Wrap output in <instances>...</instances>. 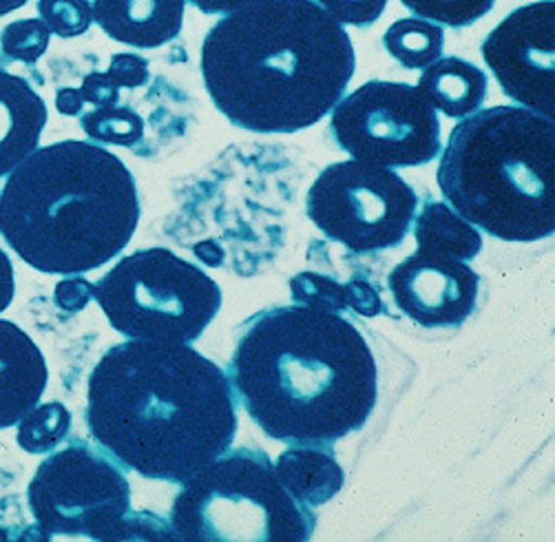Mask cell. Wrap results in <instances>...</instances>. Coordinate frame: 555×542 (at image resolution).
I'll return each mask as SVG.
<instances>
[{
    "mask_svg": "<svg viewBox=\"0 0 555 542\" xmlns=\"http://www.w3.org/2000/svg\"><path fill=\"white\" fill-rule=\"evenodd\" d=\"M401 3L416 18L463 29L485 18L493 10L495 0H401Z\"/></svg>",
    "mask_w": 555,
    "mask_h": 542,
    "instance_id": "7402d4cb",
    "label": "cell"
},
{
    "mask_svg": "<svg viewBox=\"0 0 555 542\" xmlns=\"http://www.w3.org/2000/svg\"><path fill=\"white\" fill-rule=\"evenodd\" d=\"M344 291H346L348 308H352L357 314H361V317H378L380 312H385L380 293L363 275H354L348 284H344Z\"/></svg>",
    "mask_w": 555,
    "mask_h": 542,
    "instance_id": "f1b7e54d",
    "label": "cell"
},
{
    "mask_svg": "<svg viewBox=\"0 0 555 542\" xmlns=\"http://www.w3.org/2000/svg\"><path fill=\"white\" fill-rule=\"evenodd\" d=\"M414 240L418 250L469 263L482 248V237L474 224L446 202H427L414 215Z\"/></svg>",
    "mask_w": 555,
    "mask_h": 542,
    "instance_id": "ac0fdd59",
    "label": "cell"
},
{
    "mask_svg": "<svg viewBox=\"0 0 555 542\" xmlns=\"http://www.w3.org/2000/svg\"><path fill=\"white\" fill-rule=\"evenodd\" d=\"M227 374L250 421L288 446L346 439L378 399V367L357 325L299 304L248 317Z\"/></svg>",
    "mask_w": 555,
    "mask_h": 542,
    "instance_id": "7a4b0ae2",
    "label": "cell"
},
{
    "mask_svg": "<svg viewBox=\"0 0 555 542\" xmlns=\"http://www.w3.org/2000/svg\"><path fill=\"white\" fill-rule=\"evenodd\" d=\"M93 21L122 44L157 49L180 36L186 0H95Z\"/></svg>",
    "mask_w": 555,
    "mask_h": 542,
    "instance_id": "5bb4252c",
    "label": "cell"
},
{
    "mask_svg": "<svg viewBox=\"0 0 555 542\" xmlns=\"http://www.w3.org/2000/svg\"><path fill=\"white\" fill-rule=\"evenodd\" d=\"M27 505L40 540L85 535L118 542L127 540L131 485L108 454L74 439L38 465L27 487Z\"/></svg>",
    "mask_w": 555,
    "mask_h": 542,
    "instance_id": "ba28073f",
    "label": "cell"
},
{
    "mask_svg": "<svg viewBox=\"0 0 555 542\" xmlns=\"http://www.w3.org/2000/svg\"><path fill=\"white\" fill-rule=\"evenodd\" d=\"M27 5V0H0V16H8Z\"/></svg>",
    "mask_w": 555,
    "mask_h": 542,
    "instance_id": "e575fe53",
    "label": "cell"
},
{
    "mask_svg": "<svg viewBox=\"0 0 555 542\" xmlns=\"http://www.w3.org/2000/svg\"><path fill=\"white\" fill-rule=\"evenodd\" d=\"M104 74L118 89H140L149 82V61L138 53H116Z\"/></svg>",
    "mask_w": 555,
    "mask_h": 542,
    "instance_id": "4316f807",
    "label": "cell"
},
{
    "mask_svg": "<svg viewBox=\"0 0 555 542\" xmlns=\"http://www.w3.org/2000/svg\"><path fill=\"white\" fill-rule=\"evenodd\" d=\"M40 21L61 38L82 36L93 23L89 0H38Z\"/></svg>",
    "mask_w": 555,
    "mask_h": 542,
    "instance_id": "d4e9b609",
    "label": "cell"
},
{
    "mask_svg": "<svg viewBox=\"0 0 555 542\" xmlns=\"http://www.w3.org/2000/svg\"><path fill=\"white\" fill-rule=\"evenodd\" d=\"M291 295L293 301L308 308H319L327 312H346V291L344 284L332 280L321 273H299L291 280Z\"/></svg>",
    "mask_w": 555,
    "mask_h": 542,
    "instance_id": "cb8c5ba5",
    "label": "cell"
},
{
    "mask_svg": "<svg viewBox=\"0 0 555 542\" xmlns=\"http://www.w3.org/2000/svg\"><path fill=\"white\" fill-rule=\"evenodd\" d=\"M51 31L40 18L10 23L0 34V49L10 61L36 65L49 47Z\"/></svg>",
    "mask_w": 555,
    "mask_h": 542,
    "instance_id": "603a6c76",
    "label": "cell"
},
{
    "mask_svg": "<svg viewBox=\"0 0 555 542\" xmlns=\"http://www.w3.org/2000/svg\"><path fill=\"white\" fill-rule=\"evenodd\" d=\"M108 325L127 339L193 344L221 308V288L169 248L122 257L93 284Z\"/></svg>",
    "mask_w": 555,
    "mask_h": 542,
    "instance_id": "52a82bcc",
    "label": "cell"
},
{
    "mask_svg": "<svg viewBox=\"0 0 555 542\" xmlns=\"http://www.w3.org/2000/svg\"><path fill=\"white\" fill-rule=\"evenodd\" d=\"M93 299V284L80 275H67L53 288V301L63 312H80Z\"/></svg>",
    "mask_w": 555,
    "mask_h": 542,
    "instance_id": "83f0119b",
    "label": "cell"
},
{
    "mask_svg": "<svg viewBox=\"0 0 555 542\" xmlns=\"http://www.w3.org/2000/svg\"><path fill=\"white\" fill-rule=\"evenodd\" d=\"M416 210V191L395 169L359 159L323 169L306 197V212L314 227L357 255L403 244Z\"/></svg>",
    "mask_w": 555,
    "mask_h": 542,
    "instance_id": "9c48e42d",
    "label": "cell"
},
{
    "mask_svg": "<svg viewBox=\"0 0 555 542\" xmlns=\"http://www.w3.org/2000/svg\"><path fill=\"white\" fill-rule=\"evenodd\" d=\"M395 306L425 328H459L476 310L480 275L459 259L416 250L387 275Z\"/></svg>",
    "mask_w": 555,
    "mask_h": 542,
    "instance_id": "7c38bea8",
    "label": "cell"
},
{
    "mask_svg": "<svg viewBox=\"0 0 555 542\" xmlns=\"http://www.w3.org/2000/svg\"><path fill=\"white\" fill-rule=\"evenodd\" d=\"M80 127L89 140L116 146H135L144 140V120L129 106H98L80 114Z\"/></svg>",
    "mask_w": 555,
    "mask_h": 542,
    "instance_id": "44dd1931",
    "label": "cell"
},
{
    "mask_svg": "<svg viewBox=\"0 0 555 542\" xmlns=\"http://www.w3.org/2000/svg\"><path fill=\"white\" fill-rule=\"evenodd\" d=\"M317 5L341 25L365 29L380 18L387 0H317Z\"/></svg>",
    "mask_w": 555,
    "mask_h": 542,
    "instance_id": "484cf974",
    "label": "cell"
},
{
    "mask_svg": "<svg viewBox=\"0 0 555 542\" xmlns=\"http://www.w3.org/2000/svg\"><path fill=\"white\" fill-rule=\"evenodd\" d=\"M47 104L21 76L0 69V178H8L40 142Z\"/></svg>",
    "mask_w": 555,
    "mask_h": 542,
    "instance_id": "9a60e30c",
    "label": "cell"
},
{
    "mask_svg": "<svg viewBox=\"0 0 555 542\" xmlns=\"http://www.w3.org/2000/svg\"><path fill=\"white\" fill-rule=\"evenodd\" d=\"M416 89L427 98L436 112L454 120H463L476 114L485 104L489 80L474 63L450 56L438 59L425 67Z\"/></svg>",
    "mask_w": 555,
    "mask_h": 542,
    "instance_id": "e0dca14e",
    "label": "cell"
},
{
    "mask_svg": "<svg viewBox=\"0 0 555 542\" xmlns=\"http://www.w3.org/2000/svg\"><path fill=\"white\" fill-rule=\"evenodd\" d=\"M274 474L295 501L312 509L335 499L346 482L344 467L327 443H293L276 456Z\"/></svg>",
    "mask_w": 555,
    "mask_h": 542,
    "instance_id": "2e32d148",
    "label": "cell"
},
{
    "mask_svg": "<svg viewBox=\"0 0 555 542\" xmlns=\"http://www.w3.org/2000/svg\"><path fill=\"white\" fill-rule=\"evenodd\" d=\"M199 67L212 104L231 125L297 133L346 95L357 56L344 25L314 0H268L215 23Z\"/></svg>",
    "mask_w": 555,
    "mask_h": 542,
    "instance_id": "3957f363",
    "label": "cell"
},
{
    "mask_svg": "<svg viewBox=\"0 0 555 542\" xmlns=\"http://www.w3.org/2000/svg\"><path fill=\"white\" fill-rule=\"evenodd\" d=\"M140 222L125 162L93 142L36 149L0 191V235L44 275H82L118 257Z\"/></svg>",
    "mask_w": 555,
    "mask_h": 542,
    "instance_id": "277c9868",
    "label": "cell"
},
{
    "mask_svg": "<svg viewBox=\"0 0 555 542\" xmlns=\"http://www.w3.org/2000/svg\"><path fill=\"white\" fill-rule=\"evenodd\" d=\"M553 120L525 106H491L450 133L438 189L469 224L503 242L555 233Z\"/></svg>",
    "mask_w": 555,
    "mask_h": 542,
    "instance_id": "5b68a950",
    "label": "cell"
},
{
    "mask_svg": "<svg viewBox=\"0 0 555 542\" xmlns=\"http://www.w3.org/2000/svg\"><path fill=\"white\" fill-rule=\"evenodd\" d=\"M195 257L199 261H204L206 266H212V268H219L221 263H224V250L219 248V244L215 240H204V242H197L195 248H193Z\"/></svg>",
    "mask_w": 555,
    "mask_h": 542,
    "instance_id": "836d02e7",
    "label": "cell"
},
{
    "mask_svg": "<svg viewBox=\"0 0 555 542\" xmlns=\"http://www.w3.org/2000/svg\"><path fill=\"white\" fill-rule=\"evenodd\" d=\"M80 95L85 102L95 104V106H116L120 104V89L106 78L102 72H93L85 76L80 85Z\"/></svg>",
    "mask_w": 555,
    "mask_h": 542,
    "instance_id": "f546056e",
    "label": "cell"
},
{
    "mask_svg": "<svg viewBox=\"0 0 555 542\" xmlns=\"http://www.w3.org/2000/svg\"><path fill=\"white\" fill-rule=\"evenodd\" d=\"M16 295V282H14V266L8 253L0 248V314H3Z\"/></svg>",
    "mask_w": 555,
    "mask_h": 542,
    "instance_id": "1f68e13d",
    "label": "cell"
},
{
    "mask_svg": "<svg viewBox=\"0 0 555 542\" xmlns=\"http://www.w3.org/2000/svg\"><path fill=\"white\" fill-rule=\"evenodd\" d=\"M383 47L401 67L418 72L440 59L442 47H446V31L425 18H403L387 27Z\"/></svg>",
    "mask_w": 555,
    "mask_h": 542,
    "instance_id": "d6986e66",
    "label": "cell"
},
{
    "mask_svg": "<svg viewBox=\"0 0 555 542\" xmlns=\"http://www.w3.org/2000/svg\"><path fill=\"white\" fill-rule=\"evenodd\" d=\"M330 133L352 159L383 169L423 167L440 153L438 112L408 82L361 85L332 108Z\"/></svg>",
    "mask_w": 555,
    "mask_h": 542,
    "instance_id": "30bf717a",
    "label": "cell"
},
{
    "mask_svg": "<svg viewBox=\"0 0 555 542\" xmlns=\"http://www.w3.org/2000/svg\"><path fill=\"white\" fill-rule=\"evenodd\" d=\"M191 5H195L199 12L204 14H233L246 8H255V5H263L268 0H189Z\"/></svg>",
    "mask_w": 555,
    "mask_h": 542,
    "instance_id": "4dcf8cb0",
    "label": "cell"
},
{
    "mask_svg": "<svg viewBox=\"0 0 555 542\" xmlns=\"http://www.w3.org/2000/svg\"><path fill=\"white\" fill-rule=\"evenodd\" d=\"M169 522L184 542H306L317 516L284 490L263 450L237 448L182 485Z\"/></svg>",
    "mask_w": 555,
    "mask_h": 542,
    "instance_id": "8992f818",
    "label": "cell"
},
{
    "mask_svg": "<svg viewBox=\"0 0 555 542\" xmlns=\"http://www.w3.org/2000/svg\"><path fill=\"white\" fill-rule=\"evenodd\" d=\"M91 439L120 467L184 485L231 450L237 399L229 374L191 344L108 348L87 384Z\"/></svg>",
    "mask_w": 555,
    "mask_h": 542,
    "instance_id": "6da1fadb",
    "label": "cell"
},
{
    "mask_svg": "<svg viewBox=\"0 0 555 542\" xmlns=\"http://www.w3.org/2000/svg\"><path fill=\"white\" fill-rule=\"evenodd\" d=\"M82 106H85V100L78 89L63 87L59 89V93H55V108H59V114L63 116H80Z\"/></svg>",
    "mask_w": 555,
    "mask_h": 542,
    "instance_id": "d6a6232c",
    "label": "cell"
},
{
    "mask_svg": "<svg viewBox=\"0 0 555 542\" xmlns=\"http://www.w3.org/2000/svg\"><path fill=\"white\" fill-rule=\"evenodd\" d=\"M49 382L36 341L16 323L0 319V429L16 425L40 403Z\"/></svg>",
    "mask_w": 555,
    "mask_h": 542,
    "instance_id": "4fadbf2b",
    "label": "cell"
},
{
    "mask_svg": "<svg viewBox=\"0 0 555 542\" xmlns=\"http://www.w3.org/2000/svg\"><path fill=\"white\" fill-rule=\"evenodd\" d=\"M555 3L525 5L512 12L480 44L485 65L518 106L553 120Z\"/></svg>",
    "mask_w": 555,
    "mask_h": 542,
    "instance_id": "8fae6325",
    "label": "cell"
},
{
    "mask_svg": "<svg viewBox=\"0 0 555 542\" xmlns=\"http://www.w3.org/2000/svg\"><path fill=\"white\" fill-rule=\"evenodd\" d=\"M16 425L21 450L27 454H49L69 437L72 412L59 401L36 403Z\"/></svg>",
    "mask_w": 555,
    "mask_h": 542,
    "instance_id": "ffe728a7",
    "label": "cell"
}]
</instances>
